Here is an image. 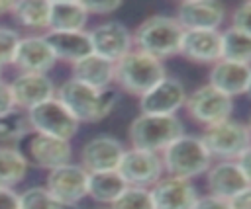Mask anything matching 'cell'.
<instances>
[{
    "mask_svg": "<svg viewBox=\"0 0 251 209\" xmlns=\"http://www.w3.org/2000/svg\"><path fill=\"white\" fill-rule=\"evenodd\" d=\"M55 98L76 117L78 123H96L114 111L120 94L112 86L98 90L75 78H69L57 88Z\"/></svg>",
    "mask_w": 251,
    "mask_h": 209,
    "instance_id": "1",
    "label": "cell"
},
{
    "mask_svg": "<svg viewBox=\"0 0 251 209\" xmlns=\"http://www.w3.org/2000/svg\"><path fill=\"white\" fill-rule=\"evenodd\" d=\"M184 29L175 16L155 14L145 18L133 31V47L159 61L180 55Z\"/></svg>",
    "mask_w": 251,
    "mask_h": 209,
    "instance_id": "2",
    "label": "cell"
},
{
    "mask_svg": "<svg viewBox=\"0 0 251 209\" xmlns=\"http://www.w3.org/2000/svg\"><path fill=\"white\" fill-rule=\"evenodd\" d=\"M165 76H167V72H165L163 61L133 49L122 61L116 63L114 82L126 94L141 98L155 84H159Z\"/></svg>",
    "mask_w": 251,
    "mask_h": 209,
    "instance_id": "3",
    "label": "cell"
},
{
    "mask_svg": "<svg viewBox=\"0 0 251 209\" xmlns=\"http://www.w3.org/2000/svg\"><path fill=\"white\" fill-rule=\"evenodd\" d=\"M184 135L182 121L176 115L139 113L127 129V139L133 148L161 154L171 143Z\"/></svg>",
    "mask_w": 251,
    "mask_h": 209,
    "instance_id": "4",
    "label": "cell"
},
{
    "mask_svg": "<svg viewBox=\"0 0 251 209\" xmlns=\"http://www.w3.org/2000/svg\"><path fill=\"white\" fill-rule=\"evenodd\" d=\"M163 166L169 176L192 180L200 174H206L212 166V154L208 152L202 137L182 135L175 143H171L163 152Z\"/></svg>",
    "mask_w": 251,
    "mask_h": 209,
    "instance_id": "5",
    "label": "cell"
},
{
    "mask_svg": "<svg viewBox=\"0 0 251 209\" xmlns=\"http://www.w3.org/2000/svg\"><path fill=\"white\" fill-rule=\"evenodd\" d=\"M212 158L220 160H235L249 146V131L247 123L226 119L222 123L204 127L200 135Z\"/></svg>",
    "mask_w": 251,
    "mask_h": 209,
    "instance_id": "6",
    "label": "cell"
},
{
    "mask_svg": "<svg viewBox=\"0 0 251 209\" xmlns=\"http://www.w3.org/2000/svg\"><path fill=\"white\" fill-rule=\"evenodd\" d=\"M27 117H29L33 133H43V135L57 137L63 141H71L78 133V127H80L76 117L57 98H51L31 107L27 111Z\"/></svg>",
    "mask_w": 251,
    "mask_h": 209,
    "instance_id": "7",
    "label": "cell"
},
{
    "mask_svg": "<svg viewBox=\"0 0 251 209\" xmlns=\"http://www.w3.org/2000/svg\"><path fill=\"white\" fill-rule=\"evenodd\" d=\"M184 107L196 123L210 127V125L222 123L226 119H231L233 98L222 94L220 90H216L210 84H204L188 94Z\"/></svg>",
    "mask_w": 251,
    "mask_h": 209,
    "instance_id": "8",
    "label": "cell"
},
{
    "mask_svg": "<svg viewBox=\"0 0 251 209\" xmlns=\"http://www.w3.org/2000/svg\"><path fill=\"white\" fill-rule=\"evenodd\" d=\"M118 172L131 188H153L165 172L163 158L157 152L141 148H126Z\"/></svg>",
    "mask_w": 251,
    "mask_h": 209,
    "instance_id": "9",
    "label": "cell"
},
{
    "mask_svg": "<svg viewBox=\"0 0 251 209\" xmlns=\"http://www.w3.org/2000/svg\"><path fill=\"white\" fill-rule=\"evenodd\" d=\"M24 156L33 166L51 172L71 162L73 146H71V141H63V139L49 137L43 133H29L25 137Z\"/></svg>",
    "mask_w": 251,
    "mask_h": 209,
    "instance_id": "10",
    "label": "cell"
},
{
    "mask_svg": "<svg viewBox=\"0 0 251 209\" xmlns=\"http://www.w3.org/2000/svg\"><path fill=\"white\" fill-rule=\"evenodd\" d=\"M92 53L112 63L122 61L133 51V33L120 21H104L88 31Z\"/></svg>",
    "mask_w": 251,
    "mask_h": 209,
    "instance_id": "11",
    "label": "cell"
},
{
    "mask_svg": "<svg viewBox=\"0 0 251 209\" xmlns=\"http://www.w3.org/2000/svg\"><path fill=\"white\" fill-rule=\"evenodd\" d=\"M186 88L178 78L165 76L159 84H155L147 94L139 98L141 113L151 115H176L180 107L186 104Z\"/></svg>",
    "mask_w": 251,
    "mask_h": 209,
    "instance_id": "12",
    "label": "cell"
},
{
    "mask_svg": "<svg viewBox=\"0 0 251 209\" xmlns=\"http://www.w3.org/2000/svg\"><path fill=\"white\" fill-rule=\"evenodd\" d=\"M126 148L120 139L112 135H96L88 139L80 148V166L88 172H108L118 170Z\"/></svg>",
    "mask_w": 251,
    "mask_h": 209,
    "instance_id": "13",
    "label": "cell"
},
{
    "mask_svg": "<svg viewBox=\"0 0 251 209\" xmlns=\"http://www.w3.org/2000/svg\"><path fill=\"white\" fill-rule=\"evenodd\" d=\"M88 172L80 164H65L47 174L45 188L63 203L78 205L88 195Z\"/></svg>",
    "mask_w": 251,
    "mask_h": 209,
    "instance_id": "14",
    "label": "cell"
},
{
    "mask_svg": "<svg viewBox=\"0 0 251 209\" xmlns=\"http://www.w3.org/2000/svg\"><path fill=\"white\" fill-rule=\"evenodd\" d=\"M175 20L182 29H220L226 8L216 0H184L176 6Z\"/></svg>",
    "mask_w": 251,
    "mask_h": 209,
    "instance_id": "15",
    "label": "cell"
},
{
    "mask_svg": "<svg viewBox=\"0 0 251 209\" xmlns=\"http://www.w3.org/2000/svg\"><path fill=\"white\" fill-rule=\"evenodd\" d=\"M57 63V57L53 49L49 47L47 39L41 35H31V37H22L16 55H14V66L20 70V74L29 72V74H47Z\"/></svg>",
    "mask_w": 251,
    "mask_h": 209,
    "instance_id": "16",
    "label": "cell"
},
{
    "mask_svg": "<svg viewBox=\"0 0 251 209\" xmlns=\"http://www.w3.org/2000/svg\"><path fill=\"white\" fill-rule=\"evenodd\" d=\"M155 209H194L198 201L196 188L190 180L165 176L151 188Z\"/></svg>",
    "mask_w": 251,
    "mask_h": 209,
    "instance_id": "17",
    "label": "cell"
},
{
    "mask_svg": "<svg viewBox=\"0 0 251 209\" xmlns=\"http://www.w3.org/2000/svg\"><path fill=\"white\" fill-rule=\"evenodd\" d=\"M208 84L229 98L243 96L251 90V64L220 59L208 72Z\"/></svg>",
    "mask_w": 251,
    "mask_h": 209,
    "instance_id": "18",
    "label": "cell"
},
{
    "mask_svg": "<svg viewBox=\"0 0 251 209\" xmlns=\"http://www.w3.org/2000/svg\"><path fill=\"white\" fill-rule=\"evenodd\" d=\"M180 55L196 64H216L222 59V31L218 29H186Z\"/></svg>",
    "mask_w": 251,
    "mask_h": 209,
    "instance_id": "19",
    "label": "cell"
},
{
    "mask_svg": "<svg viewBox=\"0 0 251 209\" xmlns=\"http://www.w3.org/2000/svg\"><path fill=\"white\" fill-rule=\"evenodd\" d=\"M10 88H12L16 107L24 111H29L31 107L55 98V92H57L53 80L47 74H29V72L18 74L10 82Z\"/></svg>",
    "mask_w": 251,
    "mask_h": 209,
    "instance_id": "20",
    "label": "cell"
},
{
    "mask_svg": "<svg viewBox=\"0 0 251 209\" xmlns=\"http://www.w3.org/2000/svg\"><path fill=\"white\" fill-rule=\"evenodd\" d=\"M249 182L251 180L241 172L235 160H220L218 164L210 166V170L206 172L208 191L227 201H231L241 191H245Z\"/></svg>",
    "mask_w": 251,
    "mask_h": 209,
    "instance_id": "21",
    "label": "cell"
},
{
    "mask_svg": "<svg viewBox=\"0 0 251 209\" xmlns=\"http://www.w3.org/2000/svg\"><path fill=\"white\" fill-rule=\"evenodd\" d=\"M53 49L57 61H67L71 64L92 55V43L88 31H47L43 35Z\"/></svg>",
    "mask_w": 251,
    "mask_h": 209,
    "instance_id": "22",
    "label": "cell"
},
{
    "mask_svg": "<svg viewBox=\"0 0 251 209\" xmlns=\"http://www.w3.org/2000/svg\"><path fill=\"white\" fill-rule=\"evenodd\" d=\"M73 66V78L88 84L92 88L104 90L110 88L114 84V72H116V63L102 59L98 55H88L84 59H80L78 63L71 64Z\"/></svg>",
    "mask_w": 251,
    "mask_h": 209,
    "instance_id": "23",
    "label": "cell"
},
{
    "mask_svg": "<svg viewBox=\"0 0 251 209\" xmlns=\"http://www.w3.org/2000/svg\"><path fill=\"white\" fill-rule=\"evenodd\" d=\"M88 12L82 2H51L49 31H84Z\"/></svg>",
    "mask_w": 251,
    "mask_h": 209,
    "instance_id": "24",
    "label": "cell"
},
{
    "mask_svg": "<svg viewBox=\"0 0 251 209\" xmlns=\"http://www.w3.org/2000/svg\"><path fill=\"white\" fill-rule=\"evenodd\" d=\"M127 188V182L118 170L94 172L88 176V197H92L96 203L112 205Z\"/></svg>",
    "mask_w": 251,
    "mask_h": 209,
    "instance_id": "25",
    "label": "cell"
},
{
    "mask_svg": "<svg viewBox=\"0 0 251 209\" xmlns=\"http://www.w3.org/2000/svg\"><path fill=\"white\" fill-rule=\"evenodd\" d=\"M49 10L47 0H20L14 4L12 18L27 29H49Z\"/></svg>",
    "mask_w": 251,
    "mask_h": 209,
    "instance_id": "26",
    "label": "cell"
},
{
    "mask_svg": "<svg viewBox=\"0 0 251 209\" xmlns=\"http://www.w3.org/2000/svg\"><path fill=\"white\" fill-rule=\"evenodd\" d=\"M29 162L22 150L0 146V188H14L27 176Z\"/></svg>",
    "mask_w": 251,
    "mask_h": 209,
    "instance_id": "27",
    "label": "cell"
},
{
    "mask_svg": "<svg viewBox=\"0 0 251 209\" xmlns=\"http://www.w3.org/2000/svg\"><path fill=\"white\" fill-rule=\"evenodd\" d=\"M222 59L251 64V31L233 25L222 31Z\"/></svg>",
    "mask_w": 251,
    "mask_h": 209,
    "instance_id": "28",
    "label": "cell"
},
{
    "mask_svg": "<svg viewBox=\"0 0 251 209\" xmlns=\"http://www.w3.org/2000/svg\"><path fill=\"white\" fill-rule=\"evenodd\" d=\"M29 133H33L27 111L24 109H12L4 115H0V141H22Z\"/></svg>",
    "mask_w": 251,
    "mask_h": 209,
    "instance_id": "29",
    "label": "cell"
},
{
    "mask_svg": "<svg viewBox=\"0 0 251 209\" xmlns=\"http://www.w3.org/2000/svg\"><path fill=\"white\" fill-rule=\"evenodd\" d=\"M20 209H78V205L63 203L47 188H29L20 193Z\"/></svg>",
    "mask_w": 251,
    "mask_h": 209,
    "instance_id": "30",
    "label": "cell"
},
{
    "mask_svg": "<svg viewBox=\"0 0 251 209\" xmlns=\"http://www.w3.org/2000/svg\"><path fill=\"white\" fill-rule=\"evenodd\" d=\"M110 209H155L151 189L147 188H127L112 205Z\"/></svg>",
    "mask_w": 251,
    "mask_h": 209,
    "instance_id": "31",
    "label": "cell"
},
{
    "mask_svg": "<svg viewBox=\"0 0 251 209\" xmlns=\"http://www.w3.org/2000/svg\"><path fill=\"white\" fill-rule=\"evenodd\" d=\"M20 41H22V37L18 31L8 29V27H0V68L4 64L14 63V55H16Z\"/></svg>",
    "mask_w": 251,
    "mask_h": 209,
    "instance_id": "32",
    "label": "cell"
},
{
    "mask_svg": "<svg viewBox=\"0 0 251 209\" xmlns=\"http://www.w3.org/2000/svg\"><path fill=\"white\" fill-rule=\"evenodd\" d=\"M88 16H108V14H114L122 2L120 0H94V2H82Z\"/></svg>",
    "mask_w": 251,
    "mask_h": 209,
    "instance_id": "33",
    "label": "cell"
},
{
    "mask_svg": "<svg viewBox=\"0 0 251 209\" xmlns=\"http://www.w3.org/2000/svg\"><path fill=\"white\" fill-rule=\"evenodd\" d=\"M231 25L233 27H239V29H245V31H251V0L239 4L233 10V14H231Z\"/></svg>",
    "mask_w": 251,
    "mask_h": 209,
    "instance_id": "34",
    "label": "cell"
},
{
    "mask_svg": "<svg viewBox=\"0 0 251 209\" xmlns=\"http://www.w3.org/2000/svg\"><path fill=\"white\" fill-rule=\"evenodd\" d=\"M194 209H233V207H231V201L208 193V195H204V197H198Z\"/></svg>",
    "mask_w": 251,
    "mask_h": 209,
    "instance_id": "35",
    "label": "cell"
},
{
    "mask_svg": "<svg viewBox=\"0 0 251 209\" xmlns=\"http://www.w3.org/2000/svg\"><path fill=\"white\" fill-rule=\"evenodd\" d=\"M16 109V102H14V96H12V88L8 82H2L0 80V115L8 113Z\"/></svg>",
    "mask_w": 251,
    "mask_h": 209,
    "instance_id": "36",
    "label": "cell"
},
{
    "mask_svg": "<svg viewBox=\"0 0 251 209\" xmlns=\"http://www.w3.org/2000/svg\"><path fill=\"white\" fill-rule=\"evenodd\" d=\"M0 209H20V193L12 188H0Z\"/></svg>",
    "mask_w": 251,
    "mask_h": 209,
    "instance_id": "37",
    "label": "cell"
},
{
    "mask_svg": "<svg viewBox=\"0 0 251 209\" xmlns=\"http://www.w3.org/2000/svg\"><path fill=\"white\" fill-rule=\"evenodd\" d=\"M231 207L233 209H251V182L245 191H241L237 197L231 199Z\"/></svg>",
    "mask_w": 251,
    "mask_h": 209,
    "instance_id": "38",
    "label": "cell"
},
{
    "mask_svg": "<svg viewBox=\"0 0 251 209\" xmlns=\"http://www.w3.org/2000/svg\"><path fill=\"white\" fill-rule=\"evenodd\" d=\"M235 162H237V166L241 168V172L251 180V145L235 158Z\"/></svg>",
    "mask_w": 251,
    "mask_h": 209,
    "instance_id": "39",
    "label": "cell"
},
{
    "mask_svg": "<svg viewBox=\"0 0 251 209\" xmlns=\"http://www.w3.org/2000/svg\"><path fill=\"white\" fill-rule=\"evenodd\" d=\"M14 4H16V2H0V16H2V14H12Z\"/></svg>",
    "mask_w": 251,
    "mask_h": 209,
    "instance_id": "40",
    "label": "cell"
},
{
    "mask_svg": "<svg viewBox=\"0 0 251 209\" xmlns=\"http://www.w3.org/2000/svg\"><path fill=\"white\" fill-rule=\"evenodd\" d=\"M247 131H249V145H251V121L247 123Z\"/></svg>",
    "mask_w": 251,
    "mask_h": 209,
    "instance_id": "41",
    "label": "cell"
}]
</instances>
